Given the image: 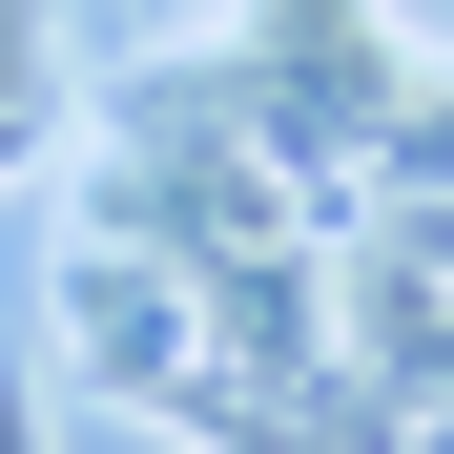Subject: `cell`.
I'll use <instances>...</instances> for the list:
<instances>
[{"label":"cell","instance_id":"cell-1","mask_svg":"<svg viewBox=\"0 0 454 454\" xmlns=\"http://www.w3.org/2000/svg\"><path fill=\"white\" fill-rule=\"evenodd\" d=\"M0 454H42V413H21V393H0Z\"/></svg>","mask_w":454,"mask_h":454}]
</instances>
